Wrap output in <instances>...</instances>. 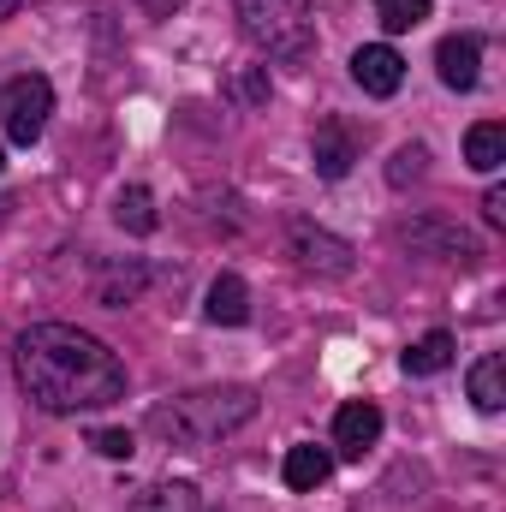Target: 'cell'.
<instances>
[{
  "mask_svg": "<svg viewBox=\"0 0 506 512\" xmlns=\"http://www.w3.org/2000/svg\"><path fill=\"white\" fill-rule=\"evenodd\" d=\"M12 352H18V387L54 417L102 411V405L126 399V364L84 328L36 322V328L18 334Z\"/></svg>",
  "mask_w": 506,
  "mask_h": 512,
  "instance_id": "6da1fadb",
  "label": "cell"
},
{
  "mask_svg": "<svg viewBox=\"0 0 506 512\" xmlns=\"http://www.w3.org/2000/svg\"><path fill=\"white\" fill-rule=\"evenodd\" d=\"M256 417V393L251 387H197V393H179L167 405L149 411V435L167 441V447H209L233 429H245Z\"/></svg>",
  "mask_w": 506,
  "mask_h": 512,
  "instance_id": "7a4b0ae2",
  "label": "cell"
},
{
  "mask_svg": "<svg viewBox=\"0 0 506 512\" xmlns=\"http://www.w3.org/2000/svg\"><path fill=\"white\" fill-rule=\"evenodd\" d=\"M239 24L256 48H268L274 60H304L316 48V18L310 0H239Z\"/></svg>",
  "mask_w": 506,
  "mask_h": 512,
  "instance_id": "3957f363",
  "label": "cell"
},
{
  "mask_svg": "<svg viewBox=\"0 0 506 512\" xmlns=\"http://www.w3.org/2000/svg\"><path fill=\"white\" fill-rule=\"evenodd\" d=\"M48 114H54V84L42 78V72H24V78H12L6 90H0V131L12 137V143H36L42 126H48Z\"/></svg>",
  "mask_w": 506,
  "mask_h": 512,
  "instance_id": "277c9868",
  "label": "cell"
},
{
  "mask_svg": "<svg viewBox=\"0 0 506 512\" xmlns=\"http://www.w3.org/2000/svg\"><path fill=\"white\" fill-rule=\"evenodd\" d=\"M286 251L298 256V268L304 274H328V280H340V274H352V245L346 239H334V233H322L316 221H286Z\"/></svg>",
  "mask_w": 506,
  "mask_h": 512,
  "instance_id": "5b68a950",
  "label": "cell"
},
{
  "mask_svg": "<svg viewBox=\"0 0 506 512\" xmlns=\"http://www.w3.org/2000/svg\"><path fill=\"white\" fill-rule=\"evenodd\" d=\"M399 245H405L411 256H459V262L477 256V239H471L465 227L441 221V215H417V221H405V227H399Z\"/></svg>",
  "mask_w": 506,
  "mask_h": 512,
  "instance_id": "8992f818",
  "label": "cell"
},
{
  "mask_svg": "<svg viewBox=\"0 0 506 512\" xmlns=\"http://www.w3.org/2000/svg\"><path fill=\"white\" fill-rule=\"evenodd\" d=\"M352 78H358V90H364V96H393V90L405 84V60H399V48L370 42V48H358V54H352Z\"/></svg>",
  "mask_w": 506,
  "mask_h": 512,
  "instance_id": "52a82bcc",
  "label": "cell"
},
{
  "mask_svg": "<svg viewBox=\"0 0 506 512\" xmlns=\"http://www.w3.org/2000/svg\"><path fill=\"white\" fill-rule=\"evenodd\" d=\"M376 441H381V411L370 399H352V405L334 417V447H340L346 459H364Z\"/></svg>",
  "mask_w": 506,
  "mask_h": 512,
  "instance_id": "ba28073f",
  "label": "cell"
},
{
  "mask_svg": "<svg viewBox=\"0 0 506 512\" xmlns=\"http://www.w3.org/2000/svg\"><path fill=\"white\" fill-rule=\"evenodd\" d=\"M310 161H316V173H322V179H346V173H352V161H358L352 131L340 126V120H322L316 137H310Z\"/></svg>",
  "mask_w": 506,
  "mask_h": 512,
  "instance_id": "9c48e42d",
  "label": "cell"
},
{
  "mask_svg": "<svg viewBox=\"0 0 506 512\" xmlns=\"http://www.w3.org/2000/svg\"><path fill=\"white\" fill-rule=\"evenodd\" d=\"M435 66H441V84H447V90H477L483 42H477V36H447V42L435 48Z\"/></svg>",
  "mask_w": 506,
  "mask_h": 512,
  "instance_id": "30bf717a",
  "label": "cell"
},
{
  "mask_svg": "<svg viewBox=\"0 0 506 512\" xmlns=\"http://www.w3.org/2000/svg\"><path fill=\"white\" fill-rule=\"evenodd\" d=\"M209 322H221V328H245L251 322V292H245V280L239 274H221L215 286H209Z\"/></svg>",
  "mask_w": 506,
  "mask_h": 512,
  "instance_id": "8fae6325",
  "label": "cell"
},
{
  "mask_svg": "<svg viewBox=\"0 0 506 512\" xmlns=\"http://www.w3.org/2000/svg\"><path fill=\"white\" fill-rule=\"evenodd\" d=\"M328 471H334V453H328V447H292V453H286V465H280L286 489H322V483H328Z\"/></svg>",
  "mask_w": 506,
  "mask_h": 512,
  "instance_id": "7c38bea8",
  "label": "cell"
},
{
  "mask_svg": "<svg viewBox=\"0 0 506 512\" xmlns=\"http://www.w3.org/2000/svg\"><path fill=\"white\" fill-rule=\"evenodd\" d=\"M197 507H203V501H197L191 483H149V489L131 495L126 512H197Z\"/></svg>",
  "mask_w": 506,
  "mask_h": 512,
  "instance_id": "4fadbf2b",
  "label": "cell"
},
{
  "mask_svg": "<svg viewBox=\"0 0 506 512\" xmlns=\"http://www.w3.org/2000/svg\"><path fill=\"white\" fill-rule=\"evenodd\" d=\"M465 161L477 167V173H495L506 161V126H495V120H483V126L465 131Z\"/></svg>",
  "mask_w": 506,
  "mask_h": 512,
  "instance_id": "5bb4252c",
  "label": "cell"
},
{
  "mask_svg": "<svg viewBox=\"0 0 506 512\" xmlns=\"http://www.w3.org/2000/svg\"><path fill=\"white\" fill-rule=\"evenodd\" d=\"M453 364V334L447 328H435V334H423L417 346H405V376H435V370H447Z\"/></svg>",
  "mask_w": 506,
  "mask_h": 512,
  "instance_id": "9a60e30c",
  "label": "cell"
},
{
  "mask_svg": "<svg viewBox=\"0 0 506 512\" xmlns=\"http://www.w3.org/2000/svg\"><path fill=\"white\" fill-rule=\"evenodd\" d=\"M471 399H477V411H501L506 405V364L495 352L471 370Z\"/></svg>",
  "mask_w": 506,
  "mask_h": 512,
  "instance_id": "2e32d148",
  "label": "cell"
},
{
  "mask_svg": "<svg viewBox=\"0 0 506 512\" xmlns=\"http://www.w3.org/2000/svg\"><path fill=\"white\" fill-rule=\"evenodd\" d=\"M114 215H120V227H126V233H155V197H149L143 185H131V191H120Z\"/></svg>",
  "mask_w": 506,
  "mask_h": 512,
  "instance_id": "e0dca14e",
  "label": "cell"
},
{
  "mask_svg": "<svg viewBox=\"0 0 506 512\" xmlns=\"http://www.w3.org/2000/svg\"><path fill=\"white\" fill-rule=\"evenodd\" d=\"M376 18H381V30H417L423 18H429V0H376Z\"/></svg>",
  "mask_w": 506,
  "mask_h": 512,
  "instance_id": "ac0fdd59",
  "label": "cell"
},
{
  "mask_svg": "<svg viewBox=\"0 0 506 512\" xmlns=\"http://www.w3.org/2000/svg\"><path fill=\"white\" fill-rule=\"evenodd\" d=\"M423 167H429V149H423V143H405V149L393 155L387 179H393V185H411V179H423Z\"/></svg>",
  "mask_w": 506,
  "mask_h": 512,
  "instance_id": "d6986e66",
  "label": "cell"
},
{
  "mask_svg": "<svg viewBox=\"0 0 506 512\" xmlns=\"http://www.w3.org/2000/svg\"><path fill=\"white\" fill-rule=\"evenodd\" d=\"M90 447H96L102 459H131V453H137V441H131L126 429H96V435H90Z\"/></svg>",
  "mask_w": 506,
  "mask_h": 512,
  "instance_id": "ffe728a7",
  "label": "cell"
},
{
  "mask_svg": "<svg viewBox=\"0 0 506 512\" xmlns=\"http://www.w3.org/2000/svg\"><path fill=\"white\" fill-rule=\"evenodd\" d=\"M483 215H489V227H506V191H501V185L483 197Z\"/></svg>",
  "mask_w": 506,
  "mask_h": 512,
  "instance_id": "44dd1931",
  "label": "cell"
},
{
  "mask_svg": "<svg viewBox=\"0 0 506 512\" xmlns=\"http://www.w3.org/2000/svg\"><path fill=\"white\" fill-rule=\"evenodd\" d=\"M179 6H185V0H143V12H155V18H173Z\"/></svg>",
  "mask_w": 506,
  "mask_h": 512,
  "instance_id": "7402d4cb",
  "label": "cell"
},
{
  "mask_svg": "<svg viewBox=\"0 0 506 512\" xmlns=\"http://www.w3.org/2000/svg\"><path fill=\"white\" fill-rule=\"evenodd\" d=\"M18 6H24V0H0V18H12V12H18Z\"/></svg>",
  "mask_w": 506,
  "mask_h": 512,
  "instance_id": "603a6c76",
  "label": "cell"
},
{
  "mask_svg": "<svg viewBox=\"0 0 506 512\" xmlns=\"http://www.w3.org/2000/svg\"><path fill=\"white\" fill-rule=\"evenodd\" d=\"M0 167H6V149H0Z\"/></svg>",
  "mask_w": 506,
  "mask_h": 512,
  "instance_id": "cb8c5ba5",
  "label": "cell"
}]
</instances>
